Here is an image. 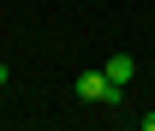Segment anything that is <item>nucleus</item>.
Wrapping results in <instances>:
<instances>
[{
	"instance_id": "nucleus-2",
	"label": "nucleus",
	"mask_w": 155,
	"mask_h": 131,
	"mask_svg": "<svg viewBox=\"0 0 155 131\" xmlns=\"http://www.w3.org/2000/svg\"><path fill=\"white\" fill-rule=\"evenodd\" d=\"M101 72H107V77L119 84V90H125V84H131V72H137V60H131V54H114L107 66H101Z\"/></svg>"
},
{
	"instance_id": "nucleus-1",
	"label": "nucleus",
	"mask_w": 155,
	"mask_h": 131,
	"mask_svg": "<svg viewBox=\"0 0 155 131\" xmlns=\"http://www.w3.org/2000/svg\"><path fill=\"white\" fill-rule=\"evenodd\" d=\"M78 95H84V101H119L125 90H119L107 72H84V77H78Z\"/></svg>"
}]
</instances>
